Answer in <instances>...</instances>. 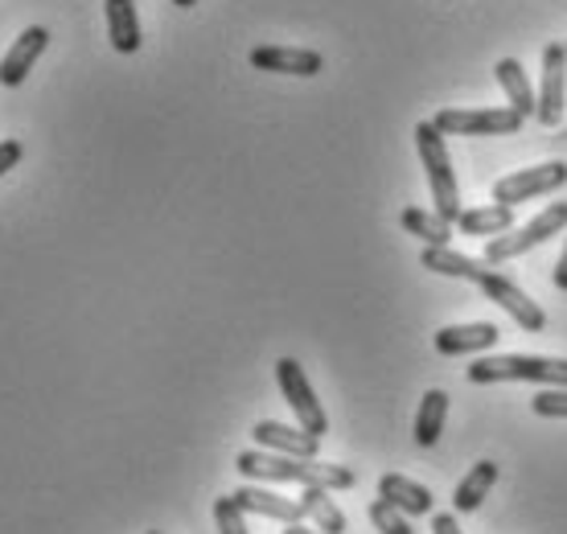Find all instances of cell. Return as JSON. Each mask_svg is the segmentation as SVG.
Returning a JSON list of instances; mask_svg holds the SVG:
<instances>
[{"label":"cell","instance_id":"ffe728a7","mask_svg":"<svg viewBox=\"0 0 567 534\" xmlns=\"http://www.w3.org/2000/svg\"><path fill=\"white\" fill-rule=\"evenodd\" d=\"M494 79H497V86L506 91V99H511V107L518 115H535V107H539V99H535V91H530V79H526V71L514 62V58H502L494 66Z\"/></svg>","mask_w":567,"mask_h":534},{"label":"cell","instance_id":"52a82bcc","mask_svg":"<svg viewBox=\"0 0 567 534\" xmlns=\"http://www.w3.org/2000/svg\"><path fill=\"white\" fill-rule=\"evenodd\" d=\"M276 382H280L288 408L297 411L300 428H305V432H312V437H326L329 415H326V408L317 403V394H312L305 366H300L297 358H280V362H276Z\"/></svg>","mask_w":567,"mask_h":534},{"label":"cell","instance_id":"f546056e","mask_svg":"<svg viewBox=\"0 0 567 534\" xmlns=\"http://www.w3.org/2000/svg\"><path fill=\"white\" fill-rule=\"evenodd\" d=\"M284 534H326V531H309V526H300V522H288V531Z\"/></svg>","mask_w":567,"mask_h":534},{"label":"cell","instance_id":"d6a6232c","mask_svg":"<svg viewBox=\"0 0 567 534\" xmlns=\"http://www.w3.org/2000/svg\"><path fill=\"white\" fill-rule=\"evenodd\" d=\"M564 50H567V42H564Z\"/></svg>","mask_w":567,"mask_h":534},{"label":"cell","instance_id":"83f0119b","mask_svg":"<svg viewBox=\"0 0 567 534\" xmlns=\"http://www.w3.org/2000/svg\"><path fill=\"white\" fill-rule=\"evenodd\" d=\"M432 534H465L456 514H432Z\"/></svg>","mask_w":567,"mask_h":534},{"label":"cell","instance_id":"30bf717a","mask_svg":"<svg viewBox=\"0 0 567 534\" xmlns=\"http://www.w3.org/2000/svg\"><path fill=\"white\" fill-rule=\"evenodd\" d=\"M251 66L268 74H297V79H312L326 71V58L317 50H300V45H256L251 50Z\"/></svg>","mask_w":567,"mask_h":534},{"label":"cell","instance_id":"2e32d148","mask_svg":"<svg viewBox=\"0 0 567 534\" xmlns=\"http://www.w3.org/2000/svg\"><path fill=\"white\" fill-rule=\"evenodd\" d=\"M103 17H107V38L120 54H136L141 50V17H136V0H103Z\"/></svg>","mask_w":567,"mask_h":534},{"label":"cell","instance_id":"4fadbf2b","mask_svg":"<svg viewBox=\"0 0 567 534\" xmlns=\"http://www.w3.org/2000/svg\"><path fill=\"white\" fill-rule=\"evenodd\" d=\"M251 437H256L259 449L284 452V456H317V452H321V437H312L305 428L276 423V420H259L256 428H251Z\"/></svg>","mask_w":567,"mask_h":534},{"label":"cell","instance_id":"f1b7e54d","mask_svg":"<svg viewBox=\"0 0 567 534\" xmlns=\"http://www.w3.org/2000/svg\"><path fill=\"white\" fill-rule=\"evenodd\" d=\"M555 288H564V292H567V243H564V255H559V264H555Z\"/></svg>","mask_w":567,"mask_h":534},{"label":"cell","instance_id":"7402d4cb","mask_svg":"<svg viewBox=\"0 0 567 534\" xmlns=\"http://www.w3.org/2000/svg\"><path fill=\"white\" fill-rule=\"evenodd\" d=\"M444 420H449V394L424 391L420 415H415V444H420V449H432L440 440V432H444Z\"/></svg>","mask_w":567,"mask_h":534},{"label":"cell","instance_id":"ba28073f","mask_svg":"<svg viewBox=\"0 0 567 534\" xmlns=\"http://www.w3.org/2000/svg\"><path fill=\"white\" fill-rule=\"evenodd\" d=\"M477 288H482V292L489 296L502 312H511L518 329H526V333H543V329H547V312H543L539 305H535V300H530V296L511 280V276H502L494 264L482 271Z\"/></svg>","mask_w":567,"mask_h":534},{"label":"cell","instance_id":"5b68a950","mask_svg":"<svg viewBox=\"0 0 567 534\" xmlns=\"http://www.w3.org/2000/svg\"><path fill=\"white\" fill-rule=\"evenodd\" d=\"M432 124L444 136H514L523 132L526 115H518L514 107H440Z\"/></svg>","mask_w":567,"mask_h":534},{"label":"cell","instance_id":"cb8c5ba5","mask_svg":"<svg viewBox=\"0 0 567 534\" xmlns=\"http://www.w3.org/2000/svg\"><path fill=\"white\" fill-rule=\"evenodd\" d=\"M370 522H374L379 534H415L412 526H408V514L399 506H391L386 497H374V502H370Z\"/></svg>","mask_w":567,"mask_h":534},{"label":"cell","instance_id":"9c48e42d","mask_svg":"<svg viewBox=\"0 0 567 534\" xmlns=\"http://www.w3.org/2000/svg\"><path fill=\"white\" fill-rule=\"evenodd\" d=\"M567 112V50L564 42H551L543 50V86H539V107L535 120L555 127Z\"/></svg>","mask_w":567,"mask_h":534},{"label":"cell","instance_id":"484cf974","mask_svg":"<svg viewBox=\"0 0 567 534\" xmlns=\"http://www.w3.org/2000/svg\"><path fill=\"white\" fill-rule=\"evenodd\" d=\"M530 408H535V415H543V420H567V387H559V391H539L530 399Z\"/></svg>","mask_w":567,"mask_h":534},{"label":"cell","instance_id":"e0dca14e","mask_svg":"<svg viewBox=\"0 0 567 534\" xmlns=\"http://www.w3.org/2000/svg\"><path fill=\"white\" fill-rule=\"evenodd\" d=\"M456 230L461 235H477V239H497L514 230V206H477V210H461L456 218Z\"/></svg>","mask_w":567,"mask_h":534},{"label":"cell","instance_id":"ac0fdd59","mask_svg":"<svg viewBox=\"0 0 567 534\" xmlns=\"http://www.w3.org/2000/svg\"><path fill=\"white\" fill-rule=\"evenodd\" d=\"M494 485H497V464L494 461H477L465 473V481L453 490V510H456V514H473V510L489 497V490H494Z\"/></svg>","mask_w":567,"mask_h":534},{"label":"cell","instance_id":"d6986e66","mask_svg":"<svg viewBox=\"0 0 567 534\" xmlns=\"http://www.w3.org/2000/svg\"><path fill=\"white\" fill-rule=\"evenodd\" d=\"M420 264L427 271H436V276H456V280H468V284L482 280V271L489 267L485 259H468V255L453 251V247H424Z\"/></svg>","mask_w":567,"mask_h":534},{"label":"cell","instance_id":"7c38bea8","mask_svg":"<svg viewBox=\"0 0 567 534\" xmlns=\"http://www.w3.org/2000/svg\"><path fill=\"white\" fill-rule=\"evenodd\" d=\"M235 502H239L243 514H259V518H276V522H300L305 518V506L300 502H292V497H284V493L268 490V485H243V490L230 493Z\"/></svg>","mask_w":567,"mask_h":534},{"label":"cell","instance_id":"9a60e30c","mask_svg":"<svg viewBox=\"0 0 567 534\" xmlns=\"http://www.w3.org/2000/svg\"><path fill=\"white\" fill-rule=\"evenodd\" d=\"M379 497H386L391 506H399L408 518L432 514V490L412 477H403V473H383V477H379Z\"/></svg>","mask_w":567,"mask_h":534},{"label":"cell","instance_id":"3957f363","mask_svg":"<svg viewBox=\"0 0 567 534\" xmlns=\"http://www.w3.org/2000/svg\"><path fill=\"white\" fill-rule=\"evenodd\" d=\"M415 148H420V161H424L436 214L456 226V218H461V189H456V173H453V161H449V148H444V132H440L432 120L415 124Z\"/></svg>","mask_w":567,"mask_h":534},{"label":"cell","instance_id":"4316f807","mask_svg":"<svg viewBox=\"0 0 567 534\" xmlns=\"http://www.w3.org/2000/svg\"><path fill=\"white\" fill-rule=\"evenodd\" d=\"M21 156H25L21 141H0V177H4L9 170H17V165H21Z\"/></svg>","mask_w":567,"mask_h":534},{"label":"cell","instance_id":"603a6c76","mask_svg":"<svg viewBox=\"0 0 567 534\" xmlns=\"http://www.w3.org/2000/svg\"><path fill=\"white\" fill-rule=\"evenodd\" d=\"M329 493H333V490H321V485H305V493H300V506H305V518L317 522V531L341 534V531H346V514H341L338 502H333Z\"/></svg>","mask_w":567,"mask_h":534},{"label":"cell","instance_id":"6da1fadb","mask_svg":"<svg viewBox=\"0 0 567 534\" xmlns=\"http://www.w3.org/2000/svg\"><path fill=\"white\" fill-rule=\"evenodd\" d=\"M235 469H239L247 481H259V485H321V490H354V473L346 464H326L317 456H284V452L268 449H251L235 456Z\"/></svg>","mask_w":567,"mask_h":534},{"label":"cell","instance_id":"1f68e13d","mask_svg":"<svg viewBox=\"0 0 567 534\" xmlns=\"http://www.w3.org/2000/svg\"><path fill=\"white\" fill-rule=\"evenodd\" d=\"M148 534H161V531H148Z\"/></svg>","mask_w":567,"mask_h":534},{"label":"cell","instance_id":"5bb4252c","mask_svg":"<svg viewBox=\"0 0 567 534\" xmlns=\"http://www.w3.org/2000/svg\"><path fill=\"white\" fill-rule=\"evenodd\" d=\"M497 325L489 321H473V325H449V329H440L436 338H432V346H436V353H444V358H461V353H482L489 350V346H497Z\"/></svg>","mask_w":567,"mask_h":534},{"label":"cell","instance_id":"7a4b0ae2","mask_svg":"<svg viewBox=\"0 0 567 534\" xmlns=\"http://www.w3.org/2000/svg\"><path fill=\"white\" fill-rule=\"evenodd\" d=\"M465 379L477 387L489 382H547V387H567V358H539V353H497V358H477L465 366Z\"/></svg>","mask_w":567,"mask_h":534},{"label":"cell","instance_id":"d4e9b609","mask_svg":"<svg viewBox=\"0 0 567 534\" xmlns=\"http://www.w3.org/2000/svg\"><path fill=\"white\" fill-rule=\"evenodd\" d=\"M214 522H218V534H247V518H243L239 502L230 493L214 502Z\"/></svg>","mask_w":567,"mask_h":534},{"label":"cell","instance_id":"8fae6325","mask_svg":"<svg viewBox=\"0 0 567 534\" xmlns=\"http://www.w3.org/2000/svg\"><path fill=\"white\" fill-rule=\"evenodd\" d=\"M45 45H50V29L45 25H29L13 45H9V54L0 58V86H21L29 79V71L38 66V58L45 54Z\"/></svg>","mask_w":567,"mask_h":534},{"label":"cell","instance_id":"277c9868","mask_svg":"<svg viewBox=\"0 0 567 534\" xmlns=\"http://www.w3.org/2000/svg\"><path fill=\"white\" fill-rule=\"evenodd\" d=\"M567 226V202H551L543 214H535L526 226H514V230H506V235H497V239L485 243L482 259L485 264H511V259H518V255H526L530 247H539V243H547L551 235H559Z\"/></svg>","mask_w":567,"mask_h":534},{"label":"cell","instance_id":"4dcf8cb0","mask_svg":"<svg viewBox=\"0 0 567 534\" xmlns=\"http://www.w3.org/2000/svg\"><path fill=\"white\" fill-rule=\"evenodd\" d=\"M173 4H177V9H194V4H198V0H173Z\"/></svg>","mask_w":567,"mask_h":534},{"label":"cell","instance_id":"44dd1931","mask_svg":"<svg viewBox=\"0 0 567 534\" xmlns=\"http://www.w3.org/2000/svg\"><path fill=\"white\" fill-rule=\"evenodd\" d=\"M399 223H403V230H408V235H415V239L424 243V247H449V239H453V223H449V218H440L436 210L408 206Z\"/></svg>","mask_w":567,"mask_h":534},{"label":"cell","instance_id":"8992f818","mask_svg":"<svg viewBox=\"0 0 567 534\" xmlns=\"http://www.w3.org/2000/svg\"><path fill=\"white\" fill-rule=\"evenodd\" d=\"M567 185V165L564 161H547V165H535V170H518L511 177H497L494 182V202L497 206H523L530 197H547L555 189Z\"/></svg>","mask_w":567,"mask_h":534}]
</instances>
